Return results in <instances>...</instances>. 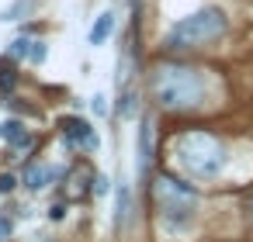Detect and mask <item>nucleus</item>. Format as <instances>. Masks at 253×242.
<instances>
[{"instance_id":"1","label":"nucleus","mask_w":253,"mask_h":242,"mask_svg":"<svg viewBox=\"0 0 253 242\" xmlns=\"http://www.w3.org/2000/svg\"><path fill=\"white\" fill-rule=\"evenodd\" d=\"M153 97L163 107H194L205 97V76L194 66H180V63H163L153 73Z\"/></svg>"},{"instance_id":"2","label":"nucleus","mask_w":253,"mask_h":242,"mask_svg":"<svg viewBox=\"0 0 253 242\" xmlns=\"http://www.w3.org/2000/svg\"><path fill=\"white\" fill-rule=\"evenodd\" d=\"M173 156L180 170L194 180H211L225 166V145L208 132H184L173 142Z\"/></svg>"},{"instance_id":"3","label":"nucleus","mask_w":253,"mask_h":242,"mask_svg":"<svg viewBox=\"0 0 253 242\" xmlns=\"http://www.w3.org/2000/svg\"><path fill=\"white\" fill-rule=\"evenodd\" d=\"M153 201H156L160 221L167 228H173V232L187 228L194 221V214H198V194L187 183L173 180V176H156L153 180Z\"/></svg>"},{"instance_id":"4","label":"nucleus","mask_w":253,"mask_h":242,"mask_svg":"<svg viewBox=\"0 0 253 242\" xmlns=\"http://www.w3.org/2000/svg\"><path fill=\"white\" fill-rule=\"evenodd\" d=\"M222 32H225V14H222L218 7H201L198 14L180 18V21L170 28L167 42H170L173 49H187V45H205V42L218 38Z\"/></svg>"},{"instance_id":"5","label":"nucleus","mask_w":253,"mask_h":242,"mask_svg":"<svg viewBox=\"0 0 253 242\" xmlns=\"http://www.w3.org/2000/svg\"><path fill=\"white\" fill-rule=\"evenodd\" d=\"M59 128H63L70 149H77V152H94V149H97V135H94V128H90L87 121H80V118H63Z\"/></svg>"},{"instance_id":"6","label":"nucleus","mask_w":253,"mask_h":242,"mask_svg":"<svg viewBox=\"0 0 253 242\" xmlns=\"http://www.w3.org/2000/svg\"><path fill=\"white\" fill-rule=\"evenodd\" d=\"M153 163V118H142V128H139V166L149 170Z\"/></svg>"},{"instance_id":"7","label":"nucleus","mask_w":253,"mask_h":242,"mask_svg":"<svg viewBox=\"0 0 253 242\" xmlns=\"http://www.w3.org/2000/svg\"><path fill=\"white\" fill-rule=\"evenodd\" d=\"M49 180H52V166H45V163L25 166V187H28V190H42Z\"/></svg>"},{"instance_id":"8","label":"nucleus","mask_w":253,"mask_h":242,"mask_svg":"<svg viewBox=\"0 0 253 242\" xmlns=\"http://www.w3.org/2000/svg\"><path fill=\"white\" fill-rule=\"evenodd\" d=\"M4 138H7L14 149H28V145H32V132H28L21 121H7V125H4Z\"/></svg>"},{"instance_id":"9","label":"nucleus","mask_w":253,"mask_h":242,"mask_svg":"<svg viewBox=\"0 0 253 242\" xmlns=\"http://www.w3.org/2000/svg\"><path fill=\"white\" fill-rule=\"evenodd\" d=\"M111 32H115V14H101V18L94 21V28H90V42H94V45H104Z\"/></svg>"},{"instance_id":"10","label":"nucleus","mask_w":253,"mask_h":242,"mask_svg":"<svg viewBox=\"0 0 253 242\" xmlns=\"http://www.w3.org/2000/svg\"><path fill=\"white\" fill-rule=\"evenodd\" d=\"M90 176H94V173H90V166H77V170H73V176H70V183H73V187H70V194H77V197H80V194H87V180H90Z\"/></svg>"},{"instance_id":"11","label":"nucleus","mask_w":253,"mask_h":242,"mask_svg":"<svg viewBox=\"0 0 253 242\" xmlns=\"http://www.w3.org/2000/svg\"><path fill=\"white\" fill-rule=\"evenodd\" d=\"M125 214H128V190L122 187V194H118V228L125 225Z\"/></svg>"},{"instance_id":"12","label":"nucleus","mask_w":253,"mask_h":242,"mask_svg":"<svg viewBox=\"0 0 253 242\" xmlns=\"http://www.w3.org/2000/svg\"><path fill=\"white\" fill-rule=\"evenodd\" d=\"M11 52H14V56H18V59H21V56H32V42H28V38H18V42H14V49H11Z\"/></svg>"},{"instance_id":"13","label":"nucleus","mask_w":253,"mask_h":242,"mask_svg":"<svg viewBox=\"0 0 253 242\" xmlns=\"http://www.w3.org/2000/svg\"><path fill=\"white\" fill-rule=\"evenodd\" d=\"M28 59H32V63H42V59H45V45H42V42H32V56H28Z\"/></svg>"},{"instance_id":"14","label":"nucleus","mask_w":253,"mask_h":242,"mask_svg":"<svg viewBox=\"0 0 253 242\" xmlns=\"http://www.w3.org/2000/svg\"><path fill=\"white\" fill-rule=\"evenodd\" d=\"M14 183H18V180H14L11 173H4V176H0V194H11V190H14Z\"/></svg>"},{"instance_id":"15","label":"nucleus","mask_w":253,"mask_h":242,"mask_svg":"<svg viewBox=\"0 0 253 242\" xmlns=\"http://www.w3.org/2000/svg\"><path fill=\"white\" fill-rule=\"evenodd\" d=\"M0 90H14V73H0Z\"/></svg>"},{"instance_id":"16","label":"nucleus","mask_w":253,"mask_h":242,"mask_svg":"<svg viewBox=\"0 0 253 242\" xmlns=\"http://www.w3.org/2000/svg\"><path fill=\"white\" fill-rule=\"evenodd\" d=\"M94 111H97V114H108V101H104V97H101V94H97V97H94Z\"/></svg>"},{"instance_id":"17","label":"nucleus","mask_w":253,"mask_h":242,"mask_svg":"<svg viewBox=\"0 0 253 242\" xmlns=\"http://www.w3.org/2000/svg\"><path fill=\"white\" fill-rule=\"evenodd\" d=\"M94 183H97V187H94V194H108V180H104V176H97Z\"/></svg>"},{"instance_id":"18","label":"nucleus","mask_w":253,"mask_h":242,"mask_svg":"<svg viewBox=\"0 0 253 242\" xmlns=\"http://www.w3.org/2000/svg\"><path fill=\"white\" fill-rule=\"evenodd\" d=\"M49 218L59 221V218H63V204H52V207H49Z\"/></svg>"},{"instance_id":"19","label":"nucleus","mask_w":253,"mask_h":242,"mask_svg":"<svg viewBox=\"0 0 253 242\" xmlns=\"http://www.w3.org/2000/svg\"><path fill=\"white\" fill-rule=\"evenodd\" d=\"M7 232H11V221H7V218H0V235H7Z\"/></svg>"},{"instance_id":"20","label":"nucleus","mask_w":253,"mask_h":242,"mask_svg":"<svg viewBox=\"0 0 253 242\" xmlns=\"http://www.w3.org/2000/svg\"><path fill=\"white\" fill-rule=\"evenodd\" d=\"M246 214H250V221H253V194H250V201H246Z\"/></svg>"},{"instance_id":"21","label":"nucleus","mask_w":253,"mask_h":242,"mask_svg":"<svg viewBox=\"0 0 253 242\" xmlns=\"http://www.w3.org/2000/svg\"><path fill=\"white\" fill-rule=\"evenodd\" d=\"M0 138H4V125H0Z\"/></svg>"}]
</instances>
